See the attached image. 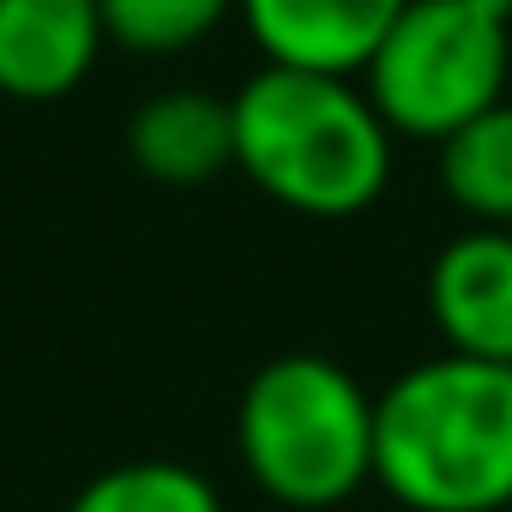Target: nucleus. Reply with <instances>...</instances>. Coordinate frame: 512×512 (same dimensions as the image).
Masks as SVG:
<instances>
[{
	"instance_id": "nucleus-9",
	"label": "nucleus",
	"mask_w": 512,
	"mask_h": 512,
	"mask_svg": "<svg viewBox=\"0 0 512 512\" xmlns=\"http://www.w3.org/2000/svg\"><path fill=\"white\" fill-rule=\"evenodd\" d=\"M440 187L464 217L512 229V103L506 97L440 139Z\"/></svg>"
},
{
	"instance_id": "nucleus-6",
	"label": "nucleus",
	"mask_w": 512,
	"mask_h": 512,
	"mask_svg": "<svg viewBox=\"0 0 512 512\" xmlns=\"http://www.w3.org/2000/svg\"><path fill=\"white\" fill-rule=\"evenodd\" d=\"M103 43L97 0H0V97L55 103L79 91Z\"/></svg>"
},
{
	"instance_id": "nucleus-3",
	"label": "nucleus",
	"mask_w": 512,
	"mask_h": 512,
	"mask_svg": "<svg viewBox=\"0 0 512 512\" xmlns=\"http://www.w3.org/2000/svg\"><path fill=\"white\" fill-rule=\"evenodd\" d=\"M235 446L253 488L278 506H344L374 482V392L332 356H272L241 386Z\"/></svg>"
},
{
	"instance_id": "nucleus-7",
	"label": "nucleus",
	"mask_w": 512,
	"mask_h": 512,
	"mask_svg": "<svg viewBox=\"0 0 512 512\" xmlns=\"http://www.w3.org/2000/svg\"><path fill=\"white\" fill-rule=\"evenodd\" d=\"M235 13L272 67L356 79L404 13V0H235Z\"/></svg>"
},
{
	"instance_id": "nucleus-8",
	"label": "nucleus",
	"mask_w": 512,
	"mask_h": 512,
	"mask_svg": "<svg viewBox=\"0 0 512 512\" xmlns=\"http://www.w3.org/2000/svg\"><path fill=\"white\" fill-rule=\"evenodd\" d=\"M127 157L139 163V175H151L163 187H199V181L235 169L229 97L199 91V85L157 91L127 121Z\"/></svg>"
},
{
	"instance_id": "nucleus-10",
	"label": "nucleus",
	"mask_w": 512,
	"mask_h": 512,
	"mask_svg": "<svg viewBox=\"0 0 512 512\" xmlns=\"http://www.w3.org/2000/svg\"><path fill=\"white\" fill-rule=\"evenodd\" d=\"M67 512H223V494L211 488V476H199L193 464L175 458H133V464H109L97 470Z\"/></svg>"
},
{
	"instance_id": "nucleus-11",
	"label": "nucleus",
	"mask_w": 512,
	"mask_h": 512,
	"mask_svg": "<svg viewBox=\"0 0 512 512\" xmlns=\"http://www.w3.org/2000/svg\"><path fill=\"white\" fill-rule=\"evenodd\" d=\"M97 7H103L109 43L157 61V55H181L205 43L235 13V0H97Z\"/></svg>"
},
{
	"instance_id": "nucleus-1",
	"label": "nucleus",
	"mask_w": 512,
	"mask_h": 512,
	"mask_svg": "<svg viewBox=\"0 0 512 512\" xmlns=\"http://www.w3.org/2000/svg\"><path fill=\"white\" fill-rule=\"evenodd\" d=\"M374 482L410 512H512V362L446 350L380 386Z\"/></svg>"
},
{
	"instance_id": "nucleus-4",
	"label": "nucleus",
	"mask_w": 512,
	"mask_h": 512,
	"mask_svg": "<svg viewBox=\"0 0 512 512\" xmlns=\"http://www.w3.org/2000/svg\"><path fill=\"white\" fill-rule=\"evenodd\" d=\"M512 79V0H404L362 67V91L392 133L446 139L494 109Z\"/></svg>"
},
{
	"instance_id": "nucleus-5",
	"label": "nucleus",
	"mask_w": 512,
	"mask_h": 512,
	"mask_svg": "<svg viewBox=\"0 0 512 512\" xmlns=\"http://www.w3.org/2000/svg\"><path fill=\"white\" fill-rule=\"evenodd\" d=\"M428 314L452 356L512 362V229L476 223L434 253Z\"/></svg>"
},
{
	"instance_id": "nucleus-2",
	"label": "nucleus",
	"mask_w": 512,
	"mask_h": 512,
	"mask_svg": "<svg viewBox=\"0 0 512 512\" xmlns=\"http://www.w3.org/2000/svg\"><path fill=\"white\" fill-rule=\"evenodd\" d=\"M235 169L302 217H356L392 181V127L344 73L260 67L235 97Z\"/></svg>"
}]
</instances>
